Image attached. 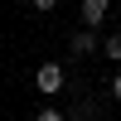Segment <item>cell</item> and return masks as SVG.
Returning <instances> with one entry per match:
<instances>
[{
	"instance_id": "obj_1",
	"label": "cell",
	"mask_w": 121,
	"mask_h": 121,
	"mask_svg": "<svg viewBox=\"0 0 121 121\" xmlns=\"http://www.w3.org/2000/svg\"><path fill=\"white\" fill-rule=\"evenodd\" d=\"M63 82H68V73H63V63H39L34 68V87L44 97H53V92H63Z\"/></svg>"
},
{
	"instance_id": "obj_2",
	"label": "cell",
	"mask_w": 121,
	"mask_h": 121,
	"mask_svg": "<svg viewBox=\"0 0 121 121\" xmlns=\"http://www.w3.org/2000/svg\"><path fill=\"white\" fill-rule=\"evenodd\" d=\"M68 53H73V58H87V53H102V39H97V29H78V34L73 39H68Z\"/></svg>"
},
{
	"instance_id": "obj_3",
	"label": "cell",
	"mask_w": 121,
	"mask_h": 121,
	"mask_svg": "<svg viewBox=\"0 0 121 121\" xmlns=\"http://www.w3.org/2000/svg\"><path fill=\"white\" fill-rule=\"evenodd\" d=\"M107 5H112V0H82V24L97 29V24L107 19Z\"/></svg>"
},
{
	"instance_id": "obj_4",
	"label": "cell",
	"mask_w": 121,
	"mask_h": 121,
	"mask_svg": "<svg viewBox=\"0 0 121 121\" xmlns=\"http://www.w3.org/2000/svg\"><path fill=\"white\" fill-rule=\"evenodd\" d=\"M102 58L121 63V34H107V39H102Z\"/></svg>"
},
{
	"instance_id": "obj_5",
	"label": "cell",
	"mask_w": 121,
	"mask_h": 121,
	"mask_svg": "<svg viewBox=\"0 0 121 121\" xmlns=\"http://www.w3.org/2000/svg\"><path fill=\"white\" fill-rule=\"evenodd\" d=\"M34 121H68V116L58 112V107H39V112H34Z\"/></svg>"
},
{
	"instance_id": "obj_6",
	"label": "cell",
	"mask_w": 121,
	"mask_h": 121,
	"mask_svg": "<svg viewBox=\"0 0 121 121\" xmlns=\"http://www.w3.org/2000/svg\"><path fill=\"white\" fill-rule=\"evenodd\" d=\"M29 5H34L39 15H48V10H58V0H29Z\"/></svg>"
},
{
	"instance_id": "obj_7",
	"label": "cell",
	"mask_w": 121,
	"mask_h": 121,
	"mask_svg": "<svg viewBox=\"0 0 121 121\" xmlns=\"http://www.w3.org/2000/svg\"><path fill=\"white\" fill-rule=\"evenodd\" d=\"M107 92H112V102H121V73L112 78V87H107Z\"/></svg>"
}]
</instances>
